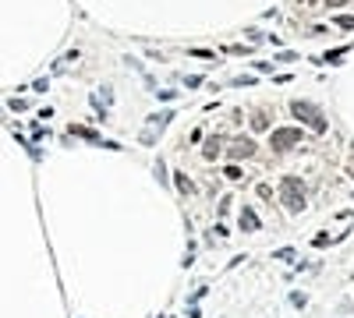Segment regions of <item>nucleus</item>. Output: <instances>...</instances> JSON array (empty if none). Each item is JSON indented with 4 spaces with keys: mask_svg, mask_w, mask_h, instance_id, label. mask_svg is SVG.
Instances as JSON below:
<instances>
[{
    "mask_svg": "<svg viewBox=\"0 0 354 318\" xmlns=\"http://www.w3.org/2000/svg\"><path fill=\"white\" fill-rule=\"evenodd\" d=\"M290 304H294V308H305V304H308V294L294 290V294H290Z\"/></svg>",
    "mask_w": 354,
    "mask_h": 318,
    "instance_id": "nucleus-9",
    "label": "nucleus"
},
{
    "mask_svg": "<svg viewBox=\"0 0 354 318\" xmlns=\"http://www.w3.org/2000/svg\"><path fill=\"white\" fill-rule=\"evenodd\" d=\"M276 258H287V262H290V258H294V248H280V251H276Z\"/></svg>",
    "mask_w": 354,
    "mask_h": 318,
    "instance_id": "nucleus-17",
    "label": "nucleus"
},
{
    "mask_svg": "<svg viewBox=\"0 0 354 318\" xmlns=\"http://www.w3.org/2000/svg\"><path fill=\"white\" fill-rule=\"evenodd\" d=\"M326 7H344V4H351V0H322Z\"/></svg>",
    "mask_w": 354,
    "mask_h": 318,
    "instance_id": "nucleus-18",
    "label": "nucleus"
},
{
    "mask_svg": "<svg viewBox=\"0 0 354 318\" xmlns=\"http://www.w3.org/2000/svg\"><path fill=\"white\" fill-rule=\"evenodd\" d=\"M255 191H259V198H262V202H269V198H273V194H276V191H273L269 184H259Z\"/></svg>",
    "mask_w": 354,
    "mask_h": 318,
    "instance_id": "nucleus-12",
    "label": "nucleus"
},
{
    "mask_svg": "<svg viewBox=\"0 0 354 318\" xmlns=\"http://www.w3.org/2000/svg\"><path fill=\"white\" fill-rule=\"evenodd\" d=\"M220 148H223V145H220V138H209V142H205V148H202V156L213 163V159L220 156Z\"/></svg>",
    "mask_w": 354,
    "mask_h": 318,
    "instance_id": "nucleus-8",
    "label": "nucleus"
},
{
    "mask_svg": "<svg viewBox=\"0 0 354 318\" xmlns=\"http://www.w3.org/2000/svg\"><path fill=\"white\" fill-rule=\"evenodd\" d=\"M344 53H351V50H333V53H326V57H319V60H330V64H336V60H344Z\"/></svg>",
    "mask_w": 354,
    "mask_h": 318,
    "instance_id": "nucleus-13",
    "label": "nucleus"
},
{
    "mask_svg": "<svg viewBox=\"0 0 354 318\" xmlns=\"http://www.w3.org/2000/svg\"><path fill=\"white\" fill-rule=\"evenodd\" d=\"M259 226H262V223H259V216H255V212H252V209H248V205H244V209H241V230H248V233H255V230H259Z\"/></svg>",
    "mask_w": 354,
    "mask_h": 318,
    "instance_id": "nucleus-6",
    "label": "nucleus"
},
{
    "mask_svg": "<svg viewBox=\"0 0 354 318\" xmlns=\"http://www.w3.org/2000/svg\"><path fill=\"white\" fill-rule=\"evenodd\" d=\"M290 113H294V120H305L312 131L326 134V117H322V110H319L312 99H294V103H290Z\"/></svg>",
    "mask_w": 354,
    "mask_h": 318,
    "instance_id": "nucleus-2",
    "label": "nucleus"
},
{
    "mask_svg": "<svg viewBox=\"0 0 354 318\" xmlns=\"http://www.w3.org/2000/svg\"><path fill=\"white\" fill-rule=\"evenodd\" d=\"M312 244H315V248H326V244H330V233H315Z\"/></svg>",
    "mask_w": 354,
    "mask_h": 318,
    "instance_id": "nucleus-14",
    "label": "nucleus"
},
{
    "mask_svg": "<svg viewBox=\"0 0 354 318\" xmlns=\"http://www.w3.org/2000/svg\"><path fill=\"white\" fill-rule=\"evenodd\" d=\"M301 138H305V131H301V127H276V131H273V138H269V148H273L276 156H280V152H290V148L298 145Z\"/></svg>",
    "mask_w": 354,
    "mask_h": 318,
    "instance_id": "nucleus-3",
    "label": "nucleus"
},
{
    "mask_svg": "<svg viewBox=\"0 0 354 318\" xmlns=\"http://www.w3.org/2000/svg\"><path fill=\"white\" fill-rule=\"evenodd\" d=\"M269 124H273V113L266 110V106H259V110L252 113V131H259V134H262V131L269 127Z\"/></svg>",
    "mask_w": 354,
    "mask_h": 318,
    "instance_id": "nucleus-5",
    "label": "nucleus"
},
{
    "mask_svg": "<svg viewBox=\"0 0 354 318\" xmlns=\"http://www.w3.org/2000/svg\"><path fill=\"white\" fill-rule=\"evenodd\" d=\"M223 173H227V180H241V177H244V170H241V166H234V163L227 166Z\"/></svg>",
    "mask_w": 354,
    "mask_h": 318,
    "instance_id": "nucleus-10",
    "label": "nucleus"
},
{
    "mask_svg": "<svg viewBox=\"0 0 354 318\" xmlns=\"http://www.w3.org/2000/svg\"><path fill=\"white\" fill-rule=\"evenodd\" d=\"M202 82H205V78H199V74H188V78H184V85H188V88H199Z\"/></svg>",
    "mask_w": 354,
    "mask_h": 318,
    "instance_id": "nucleus-15",
    "label": "nucleus"
},
{
    "mask_svg": "<svg viewBox=\"0 0 354 318\" xmlns=\"http://www.w3.org/2000/svg\"><path fill=\"white\" fill-rule=\"evenodd\" d=\"M301 4H312V0H301Z\"/></svg>",
    "mask_w": 354,
    "mask_h": 318,
    "instance_id": "nucleus-20",
    "label": "nucleus"
},
{
    "mask_svg": "<svg viewBox=\"0 0 354 318\" xmlns=\"http://www.w3.org/2000/svg\"><path fill=\"white\" fill-rule=\"evenodd\" d=\"M230 159H248V156H255V142L252 138H238V142H230Z\"/></svg>",
    "mask_w": 354,
    "mask_h": 318,
    "instance_id": "nucleus-4",
    "label": "nucleus"
},
{
    "mask_svg": "<svg viewBox=\"0 0 354 318\" xmlns=\"http://www.w3.org/2000/svg\"><path fill=\"white\" fill-rule=\"evenodd\" d=\"M174 184H177V191H181L184 198H188V194H195V184H191L184 173H174Z\"/></svg>",
    "mask_w": 354,
    "mask_h": 318,
    "instance_id": "nucleus-7",
    "label": "nucleus"
},
{
    "mask_svg": "<svg viewBox=\"0 0 354 318\" xmlns=\"http://www.w3.org/2000/svg\"><path fill=\"white\" fill-rule=\"evenodd\" d=\"M351 177H354V163H351Z\"/></svg>",
    "mask_w": 354,
    "mask_h": 318,
    "instance_id": "nucleus-19",
    "label": "nucleus"
},
{
    "mask_svg": "<svg viewBox=\"0 0 354 318\" xmlns=\"http://www.w3.org/2000/svg\"><path fill=\"white\" fill-rule=\"evenodd\" d=\"M280 198H284V209L287 212H305V205H308V198H305V180H298L294 173H287L284 180H280Z\"/></svg>",
    "mask_w": 354,
    "mask_h": 318,
    "instance_id": "nucleus-1",
    "label": "nucleus"
},
{
    "mask_svg": "<svg viewBox=\"0 0 354 318\" xmlns=\"http://www.w3.org/2000/svg\"><path fill=\"white\" fill-rule=\"evenodd\" d=\"M336 25H340L344 32H354V18H336Z\"/></svg>",
    "mask_w": 354,
    "mask_h": 318,
    "instance_id": "nucleus-16",
    "label": "nucleus"
},
{
    "mask_svg": "<svg viewBox=\"0 0 354 318\" xmlns=\"http://www.w3.org/2000/svg\"><path fill=\"white\" fill-rule=\"evenodd\" d=\"M156 177H159V184H170V177H167V163H159V159H156Z\"/></svg>",
    "mask_w": 354,
    "mask_h": 318,
    "instance_id": "nucleus-11",
    "label": "nucleus"
}]
</instances>
